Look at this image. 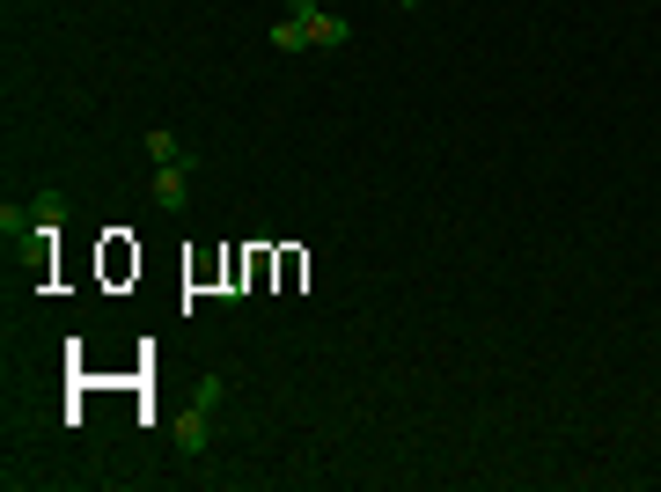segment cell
<instances>
[{"label": "cell", "mask_w": 661, "mask_h": 492, "mask_svg": "<svg viewBox=\"0 0 661 492\" xmlns=\"http://www.w3.org/2000/svg\"><path fill=\"white\" fill-rule=\"evenodd\" d=\"M192 170L198 162H184V170H155V206H162V214H184V206H192Z\"/></svg>", "instance_id": "obj_4"}, {"label": "cell", "mask_w": 661, "mask_h": 492, "mask_svg": "<svg viewBox=\"0 0 661 492\" xmlns=\"http://www.w3.org/2000/svg\"><path fill=\"white\" fill-rule=\"evenodd\" d=\"M272 52H309V30L294 23V15H280V23H272Z\"/></svg>", "instance_id": "obj_6"}, {"label": "cell", "mask_w": 661, "mask_h": 492, "mask_svg": "<svg viewBox=\"0 0 661 492\" xmlns=\"http://www.w3.org/2000/svg\"><path fill=\"white\" fill-rule=\"evenodd\" d=\"M147 162H155V170H184V162H198V155H192V140H184V133L155 125V133H147Z\"/></svg>", "instance_id": "obj_3"}, {"label": "cell", "mask_w": 661, "mask_h": 492, "mask_svg": "<svg viewBox=\"0 0 661 492\" xmlns=\"http://www.w3.org/2000/svg\"><path fill=\"white\" fill-rule=\"evenodd\" d=\"M220 397H228V382H220V375H198V382H192V404L176 412V448H184V456H206V448H214Z\"/></svg>", "instance_id": "obj_1"}, {"label": "cell", "mask_w": 661, "mask_h": 492, "mask_svg": "<svg viewBox=\"0 0 661 492\" xmlns=\"http://www.w3.org/2000/svg\"><path fill=\"white\" fill-rule=\"evenodd\" d=\"M397 8H419V0H397Z\"/></svg>", "instance_id": "obj_7"}, {"label": "cell", "mask_w": 661, "mask_h": 492, "mask_svg": "<svg viewBox=\"0 0 661 492\" xmlns=\"http://www.w3.org/2000/svg\"><path fill=\"white\" fill-rule=\"evenodd\" d=\"M287 15L309 30V52H345L353 45V23H345L339 8H323V0H287Z\"/></svg>", "instance_id": "obj_2"}, {"label": "cell", "mask_w": 661, "mask_h": 492, "mask_svg": "<svg viewBox=\"0 0 661 492\" xmlns=\"http://www.w3.org/2000/svg\"><path fill=\"white\" fill-rule=\"evenodd\" d=\"M30 214H37V228H45V236H59V221H67V198H59V192H37V206H30Z\"/></svg>", "instance_id": "obj_5"}]
</instances>
